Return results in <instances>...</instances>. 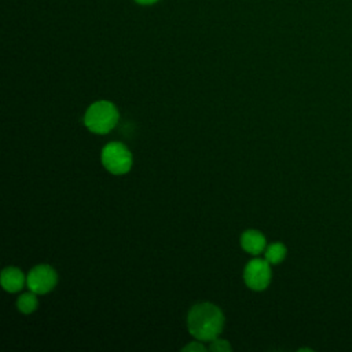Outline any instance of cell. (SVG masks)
Returning <instances> with one entry per match:
<instances>
[{"mask_svg":"<svg viewBox=\"0 0 352 352\" xmlns=\"http://www.w3.org/2000/svg\"><path fill=\"white\" fill-rule=\"evenodd\" d=\"M242 248L250 254H258L265 248V236L257 230H248L241 236Z\"/></svg>","mask_w":352,"mask_h":352,"instance_id":"8992f818","label":"cell"},{"mask_svg":"<svg viewBox=\"0 0 352 352\" xmlns=\"http://www.w3.org/2000/svg\"><path fill=\"white\" fill-rule=\"evenodd\" d=\"M36 293H23L18 297V309L23 314H30L33 311H36L37 305H38V301H37V297L34 296Z\"/></svg>","mask_w":352,"mask_h":352,"instance_id":"9c48e42d","label":"cell"},{"mask_svg":"<svg viewBox=\"0 0 352 352\" xmlns=\"http://www.w3.org/2000/svg\"><path fill=\"white\" fill-rule=\"evenodd\" d=\"M102 164L109 172L122 175L131 169L132 154L122 143L111 142L102 150Z\"/></svg>","mask_w":352,"mask_h":352,"instance_id":"3957f363","label":"cell"},{"mask_svg":"<svg viewBox=\"0 0 352 352\" xmlns=\"http://www.w3.org/2000/svg\"><path fill=\"white\" fill-rule=\"evenodd\" d=\"M25 283V275L19 268L15 267H7L1 272V286L7 292H18L23 287Z\"/></svg>","mask_w":352,"mask_h":352,"instance_id":"52a82bcc","label":"cell"},{"mask_svg":"<svg viewBox=\"0 0 352 352\" xmlns=\"http://www.w3.org/2000/svg\"><path fill=\"white\" fill-rule=\"evenodd\" d=\"M286 257V246L280 242L270 245L265 250V260L270 264H279Z\"/></svg>","mask_w":352,"mask_h":352,"instance_id":"ba28073f","label":"cell"},{"mask_svg":"<svg viewBox=\"0 0 352 352\" xmlns=\"http://www.w3.org/2000/svg\"><path fill=\"white\" fill-rule=\"evenodd\" d=\"M117 121L118 110L113 103L107 100H99L92 103L84 116L85 126L94 133L103 135L110 132L116 126Z\"/></svg>","mask_w":352,"mask_h":352,"instance_id":"7a4b0ae2","label":"cell"},{"mask_svg":"<svg viewBox=\"0 0 352 352\" xmlns=\"http://www.w3.org/2000/svg\"><path fill=\"white\" fill-rule=\"evenodd\" d=\"M210 349L213 352H226V351H231V345L228 344V341L226 340H220V338H213L212 340V345H210Z\"/></svg>","mask_w":352,"mask_h":352,"instance_id":"30bf717a","label":"cell"},{"mask_svg":"<svg viewBox=\"0 0 352 352\" xmlns=\"http://www.w3.org/2000/svg\"><path fill=\"white\" fill-rule=\"evenodd\" d=\"M205 349H206V348H205L201 342H198V341H192V342L187 344L186 346H183V349H182V351H184V352H186V351H188V352H192V351H194V352H198V351H199V352H204Z\"/></svg>","mask_w":352,"mask_h":352,"instance_id":"8fae6325","label":"cell"},{"mask_svg":"<svg viewBox=\"0 0 352 352\" xmlns=\"http://www.w3.org/2000/svg\"><path fill=\"white\" fill-rule=\"evenodd\" d=\"M28 286L36 294H44L52 290L58 282L55 270L47 264L36 265L28 275Z\"/></svg>","mask_w":352,"mask_h":352,"instance_id":"277c9868","label":"cell"},{"mask_svg":"<svg viewBox=\"0 0 352 352\" xmlns=\"http://www.w3.org/2000/svg\"><path fill=\"white\" fill-rule=\"evenodd\" d=\"M187 326L188 331L197 340L212 341L220 334L224 326V315L214 304L201 302L190 309Z\"/></svg>","mask_w":352,"mask_h":352,"instance_id":"6da1fadb","label":"cell"},{"mask_svg":"<svg viewBox=\"0 0 352 352\" xmlns=\"http://www.w3.org/2000/svg\"><path fill=\"white\" fill-rule=\"evenodd\" d=\"M135 1H138L140 4H153V3H155L158 0H135Z\"/></svg>","mask_w":352,"mask_h":352,"instance_id":"7c38bea8","label":"cell"},{"mask_svg":"<svg viewBox=\"0 0 352 352\" xmlns=\"http://www.w3.org/2000/svg\"><path fill=\"white\" fill-rule=\"evenodd\" d=\"M243 278L246 285L253 290H264L271 280V268L267 260L254 258L248 263Z\"/></svg>","mask_w":352,"mask_h":352,"instance_id":"5b68a950","label":"cell"}]
</instances>
